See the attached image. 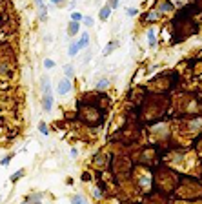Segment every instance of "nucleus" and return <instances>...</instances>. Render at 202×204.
<instances>
[{
	"mask_svg": "<svg viewBox=\"0 0 202 204\" xmlns=\"http://www.w3.org/2000/svg\"><path fill=\"white\" fill-rule=\"evenodd\" d=\"M42 84H44V111H51L53 109V93H51V86H49V79L47 77H44V80H42Z\"/></svg>",
	"mask_w": 202,
	"mask_h": 204,
	"instance_id": "obj_1",
	"label": "nucleus"
},
{
	"mask_svg": "<svg viewBox=\"0 0 202 204\" xmlns=\"http://www.w3.org/2000/svg\"><path fill=\"white\" fill-rule=\"evenodd\" d=\"M69 91H71V80L66 77V79H62V80L58 82V93L60 95H67Z\"/></svg>",
	"mask_w": 202,
	"mask_h": 204,
	"instance_id": "obj_2",
	"label": "nucleus"
},
{
	"mask_svg": "<svg viewBox=\"0 0 202 204\" xmlns=\"http://www.w3.org/2000/svg\"><path fill=\"white\" fill-rule=\"evenodd\" d=\"M37 6H38V11H40V18L42 20H46V18H47V7L44 6L42 0H37Z\"/></svg>",
	"mask_w": 202,
	"mask_h": 204,
	"instance_id": "obj_3",
	"label": "nucleus"
},
{
	"mask_svg": "<svg viewBox=\"0 0 202 204\" xmlns=\"http://www.w3.org/2000/svg\"><path fill=\"white\" fill-rule=\"evenodd\" d=\"M77 33H79V22H69V26H67V35L73 37V35H77Z\"/></svg>",
	"mask_w": 202,
	"mask_h": 204,
	"instance_id": "obj_4",
	"label": "nucleus"
},
{
	"mask_svg": "<svg viewBox=\"0 0 202 204\" xmlns=\"http://www.w3.org/2000/svg\"><path fill=\"white\" fill-rule=\"evenodd\" d=\"M80 51V46H79V42H75V44H71L69 46V49H67V55L69 57H75V55Z\"/></svg>",
	"mask_w": 202,
	"mask_h": 204,
	"instance_id": "obj_5",
	"label": "nucleus"
},
{
	"mask_svg": "<svg viewBox=\"0 0 202 204\" xmlns=\"http://www.w3.org/2000/svg\"><path fill=\"white\" fill-rule=\"evenodd\" d=\"M88 44H89V35H88V33H82L80 40H79V46H80V49L88 48Z\"/></svg>",
	"mask_w": 202,
	"mask_h": 204,
	"instance_id": "obj_6",
	"label": "nucleus"
},
{
	"mask_svg": "<svg viewBox=\"0 0 202 204\" xmlns=\"http://www.w3.org/2000/svg\"><path fill=\"white\" fill-rule=\"evenodd\" d=\"M109 13H111V7H109V6L102 7V9H100V20H108V18H109Z\"/></svg>",
	"mask_w": 202,
	"mask_h": 204,
	"instance_id": "obj_7",
	"label": "nucleus"
},
{
	"mask_svg": "<svg viewBox=\"0 0 202 204\" xmlns=\"http://www.w3.org/2000/svg\"><path fill=\"white\" fill-rule=\"evenodd\" d=\"M73 71H75V69H73L71 64H66V66H64V75H66L67 79H71V77H73Z\"/></svg>",
	"mask_w": 202,
	"mask_h": 204,
	"instance_id": "obj_8",
	"label": "nucleus"
},
{
	"mask_svg": "<svg viewBox=\"0 0 202 204\" xmlns=\"http://www.w3.org/2000/svg\"><path fill=\"white\" fill-rule=\"evenodd\" d=\"M148 40H149V46H155V44H157V40H155V31H153V29L148 31Z\"/></svg>",
	"mask_w": 202,
	"mask_h": 204,
	"instance_id": "obj_9",
	"label": "nucleus"
},
{
	"mask_svg": "<svg viewBox=\"0 0 202 204\" xmlns=\"http://www.w3.org/2000/svg\"><path fill=\"white\" fill-rule=\"evenodd\" d=\"M71 204H84V197L82 195H73L71 197Z\"/></svg>",
	"mask_w": 202,
	"mask_h": 204,
	"instance_id": "obj_10",
	"label": "nucleus"
},
{
	"mask_svg": "<svg viewBox=\"0 0 202 204\" xmlns=\"http://www.w3.org/2000/svg\"><path fill=\"white\" fill-rule=\"evenodd\" d=\"M71 20H73V22H80V20H84V16H82V13H77V11H75V13H71Z\"/></svg>",
	"mask_w": 202,
	"mask_h": 204,
	"instance_id": "obj_11",
	"label": "nucleus"
},
{
	"mask_svg": "<svg viewBox=\"0 0 202 204\" xmlns=\"http://www.w3.org/2000/svg\"><path fill=\"white\" fill-rule=\"evenodd\" d=\"M38 129H40L42 135H47L49 131H47V126H46V122H38Z\"/></svg>",
	"mask_w": 202,
	"mask_h": 204,
	"instance_id": "obj_12",
	"label": "nucleus"
},
{
	"mask_svg": "<svg viewBox=\"0 0 202 204\" xmlns=\"http://www.w3.org/2000/svg\"><path fill=\"white\" fill-rule=\"evenodd\" d=\"M108 84H109V80H108V79H104V80L97 82V88H98V89H104V88H106Z\"/></svg>",
	"mask_w": 202,
	"mask_h": 204,
	"instance_id": "obj_13",
	"label": "nucleus"
},
{
	"mask_svg": "<svg viewBox=\"0 0 202 204\" xmlns=\"http://www.w3.org/2000/svg\"><path fill=\"white\" fill-rule=\"evenodd\" d=\"M113 48H115V42H109L108 46H106V49H104V55H109L113 51Z\"/></svg>",
	"mask_w": 202,
	"mask_h": 204,
	"instance_id": "obj_14",
	"label": "nucleus"
},
{
	"mask_svg": "<svg viewBox=\"0 0 202 204\" xmlns=\"http://www.w3.org/2000/svg\"><path fill=\"white\" fill-rule=\"evenodd\" d=\"M44 68H46V69L55 68V62H53V60H49V58H47V60H44Z\"/></svg>",
	"mask_w": 202,
	"mask_h": 204,
	"instance_id": "obj_15",
	"label": "nucleus"
},
{
	"mask_svg": "<svg viewBox=\"0 0 202 204\" xmlns=\"http://www.w3.org/2000/svg\"><path fill=\"white\" fill-rule=\"evenodd\" d=\"M22 175H24V170H18L15 175H11V180H18V179L22 177Z\"/></svg>",
	"mask_w": 202,
	"mask_h": 204,
	"instance_id": "obj_16",
	"label": "nucleus"
},
{
	"mask_svg": "<svg viewBox=\"0 0 202 204\" xmlns=\"http://www.w3.org/2000/svg\"><path fill=\"white\" fill-rule=\"evenodd\" d=\"M84 24L88 27H91L93 26V18H91V16H84Z\"/></svg>",
	"mask_w": 202,
	"mask_h": 204,
	"instance_id": "obj_17",
	"label": "nucleus"
},
{
	"mask_svg": "<svg viewBox=\"0 0 202 204\" xmlns=\"http://www.w3.org/2000/svg\"><path fill=\"white\" fill-rule=\"evenodd\" d=\"M111 9H117L119 7V0H109V4H108Z\"/></svg>",
	"mask_w": 202,
	"mask_h": 204,
	"instance_id": "obj_18",
	"label": "nucleus"
},
{
	"mask_svg": "<svg viewBox=\"0 0 202 204\" xmlns=\"http://www.w3.org/2000/svg\"><path fill=\"white\" fill-rule=\"evenodd\" d=\"M9 161H11V159H9V157H6V159L2 161V166H7V164H9Z\"/></svg>",
	"mask_w": 202,
	"mask_h": 204,
	"instance_id": "obj_19",
	"label": "nucleus"
},
{
	"mask_svg": "<svg viewBox=\"0 0 202 204\" xmlns=\"http://www.w3.org/2000/svg\"><path fill=\"white\" fill-rule=\"evenodd\" d=\"M160 9H162V11H166V9H171V6H169V4H164Z\"/></svg>",
	"mask_w": 202,
	"mask_h": 204,
	"instance_id": "obj_20",
	"label": "nucleus"
},
{
	"mask_svg": "<svg viewBox=\"0 0 202 204\" xmlns=\"http://www.w3.org/2000/svg\"><path fill=\"white\" fill-rule=\"evenodd\" d=\"M128 15H137V9H135V7H131V9H128Z\"/></svg>",
	"mask_w": 202,
	"mask_h": 204,
	"instance_id": "obj_21",
	"label": "nucleus"
},
{
	"mask_svg": "<svg viewBox=\"0 0 202 204\" xmlns=\"http://www.w3.org/2000/svg\"><path fill=\"white\" fill-rule=\"evenodd\" d=\"M51 2H53V4H58V2H62V0H51Z\"/></svg>",
	"mask_w": 202,
	"mask_h": 204,
	"instance_id": "obj_22",
	"label": "nucleus"
},
{
	"mask_svg": "<svg viewBox=\"0 0 202 204\" xmlns=\"http://www.w3.org/2000/svg\"><path fill=\"white\" fill-rule=\"evenodd\" d=\"M35 204H42V202H35Z\"/></svg>",
	"mask_w": 202,
	"mask_h": 204,
	"instance_id": "obj_23",
	"label": "nucleus"
}]
</instances>
